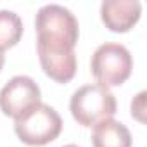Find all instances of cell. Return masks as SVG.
Instances as JSON below:
<instances>
[{
    "mask_svg": "<svg viewBox=\"0 0 147 147\" xmlns=\"http://www.w3.org/2000/svg\"><path fill=\"white\" fill-rule=\"evenodd\" d=\"M36 50L42 69L57 83H67L76 75L75 47L80 36L78 19L59 4H47L35 18Z\"/></svg>",
    "mask_w": 147,
    "mask_h": 147,
    "instance_id": "cell-1",
    "label": "cell"
},
{
    "mask_svg": "<svg viewBox=\"0 0 147 147\" xmlns=\"http://www.w3.org/2000/svg\"><path fill=\"white\" fill-rule=\"evenodd\" d=\"M116 97L99 83L83 85L71 95V114L82 126H95L116 114Z\"/></svg>",
    "mask_w": 147,
    "mask_h": 147,
    "instance_id": "cell-2",
    "label": "cell"
},
{
    "mask_svg": "<svg viewBox=\"0 0 147 147\" xmlns=\"http://www.w3.org/2000/svg\"><path fill=\"white\" fill-rule=\"evenodd\" d=\"M90 69L99 85L106 88L118 87L130 78L133 69V59L125 45L106 42L95 49Z\"/></svg>",
    "mask_w": 147,
    "mask_h": 147,
    "instance_id": "cell-3",
    "label": "cell"
},
{
    "mask_svg": "<svg viewBox=\"0 0 147 147\" xmlns=\"http://www.w3.org/2000/svg\"><path fill=\"white\" fill-rule=\"evenodd\" d=\"M62 130V119L59 113L49 106L40 102L24 116L14 119L16 135L28 145H45L59 137Z\"/></svg>",
    "mask_w": 147,
    "mask_h": 147,
    "instance_id": "cell-4",
    "label": "cell"
},
{
    "mask_svg": "<svg viewBox=\"0 0 147 147\" xmlns=\"http://www.w3.org/2000/svg\"><path fill=\"white\" fill-rule=\"evenodd\" d=\"M40 97L42 92L38 83L26 75H18L0 90V109L5 116L18 119L36 107L42 102Z\"/></svg>",
    "mask_w": 147,
    "mask_h": 147,
    "instance_id": "cell-5",
    "label": "cell"
},
{
    "mask_svg": "<svg viewBox=\"0 0 147 147\" xmlns=\"http://www.w3.org/2000/svg\"><path fill=\"white\" fill-rule=\"evenodd\" d=\"M142 4L138 0H104L100 5V18L104 24L116 33L131 30L140 19Z\"/></svg>",
    "mask_w": 147,
    "mask_h": 147,
    "instance_id": "cell-6",
    "label": "cell"
},
{
    "mask_svg": "<svg viewBox=\"0 0 147 147\" xmlns=\"http://www.w3.org/2000/svg\"><path fill=\"white\" fill-rule=\"evenodd\" d=\"M92 144L94 147H131V133L121 121L109 118L94 126Z\"/></svg>",
    "mask_w": 147,
    "mask_h": 147,
    "instance_id": "cell-7",
    "label": "cell"
},
{
    "mask_svg": "<svg viewBox=\"0 0 147 147\" xmlns=\"http://www.w3.org/2000/svg\"><path fill=\"white\" fill-rule=\"evenodd\" d=\"M23 21L14 11L0 9V52L14 47L23 36Z\"/></svg>",
    "mask_w": 147,
    "mask_h": 147,
    "instance_id": "cell-8",
    "label": "cell"
},
{
    "mask_svg": "<svg viewBox=\"0 0 147 147\" xmlns=\"http://www.w3.org/2000/svg\"><path fill=\"white\" fill-rule=\"evenodd\" d=\"M4 62H5V55H4V52H0V71L4 67Z\"/></svg>",
    "mask_w": 147,
    "mask_h": 147,
    "instance_id": "cell-9",
    "label": "cell"
},
{
    "mask_svg": "<svg viewBox=\"0 0 147 147\" xmlns=\"http://www.w3.org/2000/svg\"><path fill=\"white\" fill-rule=\"evenodd\" d=\"M62 147H78V145H73V144H69V145H62Z\"/></svg>",
    "mask_w": 147,
    "mask_h": 147,
    "instance_id": "cell-10",
    "label": "cell"
}]
</instances>
